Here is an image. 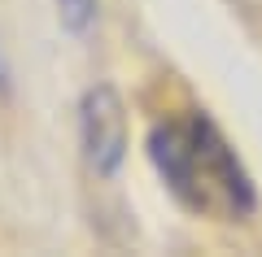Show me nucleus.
<instances>
[{
    "mask_svg": "<svg viewBox=\"0 0 262 257\" xmlns=\"http://www.w3.org/2000/svg\"><path fill=\"white\" fill-rule=\"evenodd\" d=\"M127 105L114 83H92L79 96V148L96 179H114L127 161Z\"/></svg>",
    "mask_w": 262,
    "mask_h": 257,
    "instance_id": "2",
    "label": "nucleus"
},
{
    "mask_svg": "<svg viewBox=\"0 0 262 257\" xmlns=\"http://www.w3.org/2000/svg\"><path fill=\"white\" fill-rule=\"evenodd\" d=\"M153 175L188 214L210 222H245L258 214V183L206 109H179L149 127Z\"/></svg>",
    "mask_w": 262,
    "mask_h": 257,
    "instance_id": "1",
    "label": "nucleus"
},
{
    "mask_svg": "<svg viewBox=\"0 0 262 257\" xmlns=\"http://www.w3.org/2000/svg\"><path fill=\"white\" fill-rule=\"evenodd\" d=\"M0 96H9V65H5V53H0Z\"/></svg>",
    "mask_w": 262,
    "mask_h": 257,
    "instance_id": "4",
    "label": "nucleus"
},
{
    "mask_svg": "<svg viewBox=\"0 0 262 257\" xmlns=\"http://www.w3.org/2000/svg\"><path fill=\"white\" fill-rule=\"evenodd\" d=\"M96 13H101V0H57V22L70 35H88L96 27Z\"/></svg>",
    "mask_w": 262,
    "mask_h": 257,
    "instance_id": "3",
    "label": "nucleus"
}]
</instances>
